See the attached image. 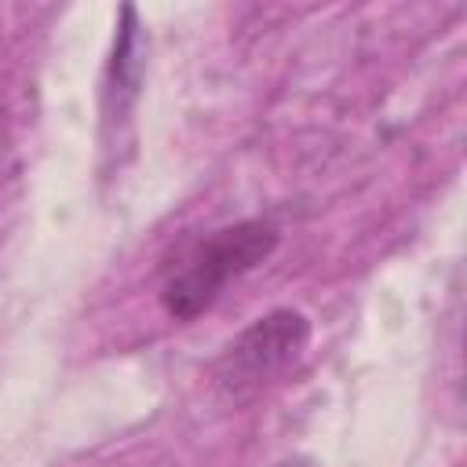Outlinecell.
<instances>
[{
  "label": "cell",
  "mask_w": 467,
  "mask_h": 467,
  "mask_svg": "<svg viewBox=\"0 0 467 467\" xmlns=\"http://www.w3.org/2000/svg\"><path fill=\"white\" fill-rule=\"evenodd\" d=\"M277 241H281L277 226L263 223V219H241L234 226L208 234L201 244H193V252L182 259V266L164 277L161 306L175 321H193L219 299V292L234 277L266 263L274 255Z\"/></svg>",
  "instance_id": "obj_1"
},
{
  "label": "cell",
  "mask_w": 467,
  "mask_h": 467,
  "mask_svg": "<svg viewBox=\"0 0 467 467\" xmlns=\"http://www.w3.org/2000/svg\"><path fill=\"white\" fill-rule=\"evenodd\" d=\"M310 317L292 306L266 310L241 336L226 343V350L212 365V387L223 401L244 405L259 398L270 383H277L306 350Z\"/></svg>",
  "instance_id": "obj_2"
},
{
  "label": "cell",
  "mask_w": 467,
  "mask_h": 467,
  "mask_svg": "<svg viewBox=\"0 0 467 467\" xmlns=\"http://www.w3.org/2000/svg\"><path fill=\"white\" fill-rule=\"evenodd\" d=\"M139 84H142V36H139V22H135V7H124L120 36H117L113 58H109V88H106V95L113 99L109 120H120L131 109V102L139 99Z\"/></svg>",
  "instance_id": "obj_3"
},
{
  "label": "cell",
  "mask_w": 467,
  "mask_h": 467,
  "mask_svg": "<svg viewBox=\"0 0 467 467\" xmlns=\"http://www.w3.org/2000/svg\"><path fill=\"white\" fill-rule=\"evenodd\" d=\"M277 467H288V463H277Z\"/></svg>",
  "instance_id": "obj_4"
}]
</instances>
